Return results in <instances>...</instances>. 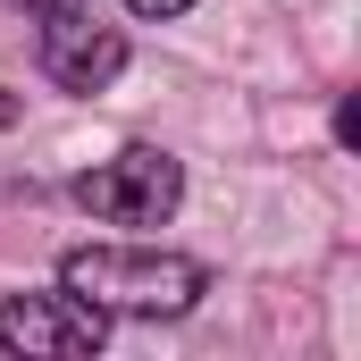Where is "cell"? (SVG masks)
Returning a JSON list of instances; mask_svg holds the SVG:
<instances>
[{
	"label": "cell",
	"instance_id": "1",
	"mask_svg": "<svg viewBox=\"0 0 361 361\" xmlns=\"http://www.w3.org/2000/svg\"><path fill=\"white\" fill-rule=\"evenodd\" d=\"M59 286L101 319H185L210 294V269L160 244H76L59 261Z\"/></svg>",
	"mask_w": 361,
	"mask_h": 361
},
{
	"label": "cell",
	"instance_id": "2",
	"mask_svg": "<svg viewBox=\"0 0 361 361\" xmlns=\"http://www.w3.org/2000/svg\"><path fill=\"white\" fill-rule=\"evenodd\" d=\"M76 202H85L101 227H169L185 202V169L177 152H160V143H126V152H109L101 169L76 177Z\"/></svg>",
	"mask_w": 361,
	"mask_h": 361
},
{
	"label": "cell",
	"instance_id": "3",
	"mask_svg": "<svg viewBox=\"0 0 361 361\" xmlns=\"http://www.w3.org/2000/svg\"><path fill=\"white\" fill-rule=\"evenodd\" d=\"M109 345V319L76 302L68 286L59 294H0V353L17 361H85Z\"/></svg>",
	"mask_w": 361,
	"mask_h": 361
},
{
	"label": "cell",
	"instance_id": "4",
	"mask_svg": "<svg viewBox=\"0 0 361 361\" xmlns=\"http://www.w3.org/2000/svg\"><path fill=\"white\" fill-rule=\"evenodd\" d=\"M34 59H42V76H51L59 92H109L118 76H126V34L101 25L85 0H76V8H51V17H42Z\"/></svg>",
	"mask_w": 361,
	"mask_h": 361
},
{
	"label": "cell",
	"instance_id": "5",
	"mask_svg": "<svg viewBox=\"0 0 361 361\" xmlns=\"http://www.w3.org/2000/svg\"><path fill=\"white\" fill-rule=\"evenodd\" d=\"M126 8H135V17H185L193 0H126Z\"/></svg>",
	"mask_w": 361,
	"mask_h": 361
},
{
	"label": "cell",
	"instance_id": "6",
	"mask_svg": "<svg viewBox=\"0 0 361 361\" xmlns=\"http://www.w3.org/2000/svg\"><path fill=\"white\" fill-rule=\"evenodd\" d=\"M17 8H34V17H51V8H76V0H17Z\"/></svg>",
	"mask_w": 361,
	"mask_h": 361
}]
</instances>
